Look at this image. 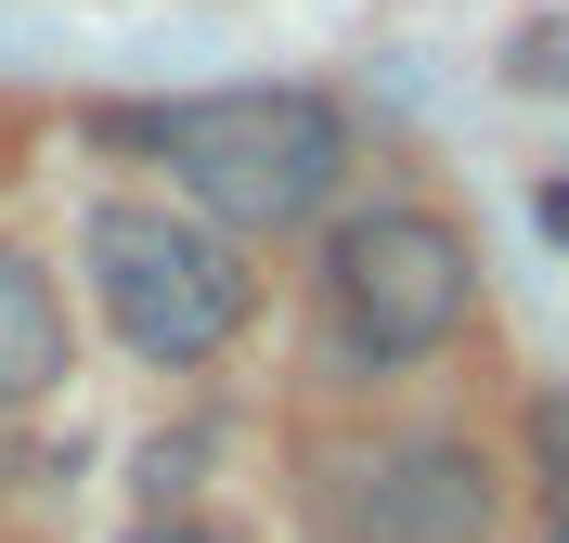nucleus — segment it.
<instances>
[{"mask_svg": "<svg viewBox=\"0 0 569 543\" xmlns=\"http://www.w3.org/2000/svg\"><path fill=\"white\" fill-rule=\"evenodd\" d=\"M130 143L169 169V208H194L208 233H298V220L337 208L350 181V117L298 91V78H233V91H181V104H142Z\"/></svg>", "mask_w": 569, "mask_h": 543, "instance_id": "obj_1", "label": "nucleus"}, {"mask_svg": "<svg viewBox=\"0 0 569 543\" xmlns=\"http://www.w3.org/2000/svg\"><path fill=\"white\" fill-rule=\"evenodd\" d=\"M78 285H91V311H104V336L130 362H156V375L220 362L233 336H247V311H259L247 247L208 233L194 208H169V194H104V208L78 220Z\"/></svg>", "mask_w": 569, "mask_h": 543, "instance_id": "obj_2", "label": "nucleus"}, {"mask_svg": "<svg viewBox=\"0 0 569 543\" xmlns=\"http://www.w3.org/2000/svg\"><path fill=\"white\" fill-rule=\"evenodd\" d=\"M323 324L337 350L401 375V362H440L466 324H479V247H466L453 208L427 194H376L323 233Z\"/></svg>", "mask_w": 569, "mask_h": 543, "instance_id": "obj_3", "label": "nucleus"}, {"mask_svg": "<svg viewBox=\"0 0 569 543\" xmlns=\"http://www.w3.org/2000/svg\"><path fill=\"white\" fill-rule=\"evenodd\" d=\"M505 466L466 428H362L311 453V531L323 543H492Z\"/></svg>", "mask_w": 569, "mask_h": 543, "instance_id": "obj_4", "label": "nucleus"}, {"mask_svg": "<svg viewBox=\"0 0 569 543\" xmlns=\"http://www.w3.org/2000/svg\"><path fill=\"white\" fill-rule=\"evenodd\" d=\"M78 375V324H66V285L52 259L0 233V414H39V401Z\"/></svg>", "mask_w": 569, "mask_h": 543, "instance_id": "obj_5", "label": "nucleus"}, {"mask_svg": "<svg viewBox=\"0 0 569 543\" xmlns=\"http://www.w3.org/2000/svg\"><path fill=\"white\" fill-rule=\"evenodd\" d=\"M130 543H233V531H208V517H142Z\"/></svg>", "mask_w": 569, "mask_h": 543, "instance_id": "obj_6", "label": "nucleus"}]
</instances>
